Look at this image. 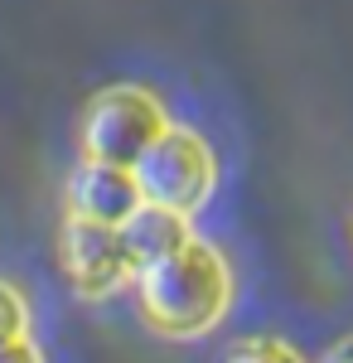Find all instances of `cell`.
Instances as JSON below:
<instances>
[{
    "instance_id": "cell-1",
    "label": "cell",
    "mask_w": 353,
    "mask_h": 363,
    "mask_svg": "<svg viewBox=\"0 0 353 363\" xmlns=\"http://www.w3.org/2000/svg\"><path fill=\"white\" fill-rule=\"evenodd\" d=\"M140 320L164 339H198L208 335L232 306V272L223 252L189 238L164 262L136 272Z\"/></svg>"
},
{
    "instance_id": "cell-2",
    "label": "cell",
    "mask_w": 353,
    "mask_h": 363,
    "mask_svg": "<svg viewBox=\"0 0 353 363\" xmlns=\"http://www.w3.org/2000/svg\"><path fill=\"white\" fill-rule=\"evenodd\" d=\"M164 126H169V116H164L155 92H145V87H107L82 112V131H78L82 155L136 169V160L164 136Z\"/></svg>"
},
{
    "instance_id": "cell-3",
    "label": "cell",
    "mask_w": 353,
    "mask_h": 363,
    "mask_svg": "<svg viewBox=\"0 0 353 363\" xmlns=\"http://www.w3.org/2000/svg\"><path fill=\"white\" fill-rule=\"evenodd\" d=\"M136 179L145 203H160L174 213H198L218 184V165L208 140L184 131V126H164V136L136 160Z\"/></svg>"
},
{
    "instance_id": "cell-4",
    "label": "cell",
    "mask_w": 353,
    "mask_h": 363,
    "mask_svg": "<svg viewBox=\"0 0 353 363\" xmlns=\"http://www.w3.org/2000/svg\"><path fill=\"white\" fill-rule=\"evenodd\" d=\"M58 262H63V277L78 291L82 301H102L131 272V257L121 242V228L111 223H87V218H68L58 233Z\"/></svg>"
},
{
    "instance_id": "cell-5",
    "label": "cell",
    "mask_w": 353,
    "mask_h": 363,
    "mask_svg": "<svg viewBox=\"0 0 353 363\" xmlns=\"http://www.w3.org/2000/svg\"><path fill=\"white\" fill-rule=\"evenodd\" d=\"M68 218H87V223H111L121 228L131 213H136L145 194H140L136 169L126 165H107V160H82L73 174H68Z\"/></svg>"
},
{
    "instance_id": "cell-6",
    "label": "cell",
    "mask_w": 353,
    "mask_h": 363,
    "mask_svg": "<svg viewBox=\"0 0 353 363\" xmlns=\"http://www.w3.org/2000/svg\"><path fill=\"white\" fill-rule=\"evenodd\" d=\"M189 238H194L189 218L174 213V208H160V203H140L136 213L121 223V242H126V257H131V272H145V267L164 262Z\"/></svg>"
},
{
    "instance_id": "cell-7",
    "label": "cell",
    "mask_w": 353,
    "mask_h": 363,
    "mask_svg": "<svg viewBox=\"0 0 353 363\" xmlns=\"http://www.w3.org/2000/svg\"><path fill=\"white\" fill-rule=\"evenodd\" d=\"M223 363H305V359H300L286 339L252 335V339H237V344L223 354Z\"/></svg>"
},
{
    "instance_id": "cell-8",
    "label": "cell",
    "mask_w": 353,
    "mask_h": 363,
    "mask_svg": "<svg viewBox=\"0 0 353 363\" xmlns=\"http://www.w3.org/2000/svg\"><path fill=\"white\" fill-rule=\"evenodd\" d=\"M20 335H29V306L10 281H0V339H20Z\"/></svg>"
},
{
    "instance_id": "cell-9",
    "label": "cell",
    "mask_w": 353,
    "mask_h": 363,
    "mask_svg": "<svg viewBox=\"0 0 353 363\" xmlns=\"http://www.w3.org/2000/svg\"><path fill=\"white\" fill-rule=\"evenodd\" d=\"M0 363H44V359H39V349L20 335V339H0Z\"/></svg>"
},
{
    "instance_id": "cell-10",
    "label": "cell",
    "mask_w": 353,
    "mask_h": 363,
    "mask_svg": "<svg viewBox=\"0 0 353 363\" xmlns=\"http://www.w3.org/2000/svg\"><path fill=\"white\" fill-rule=\"evenodd\" d=\"M320 363H353V335H344L339 344H329Z\"/></svg>"
}]
</instances>
